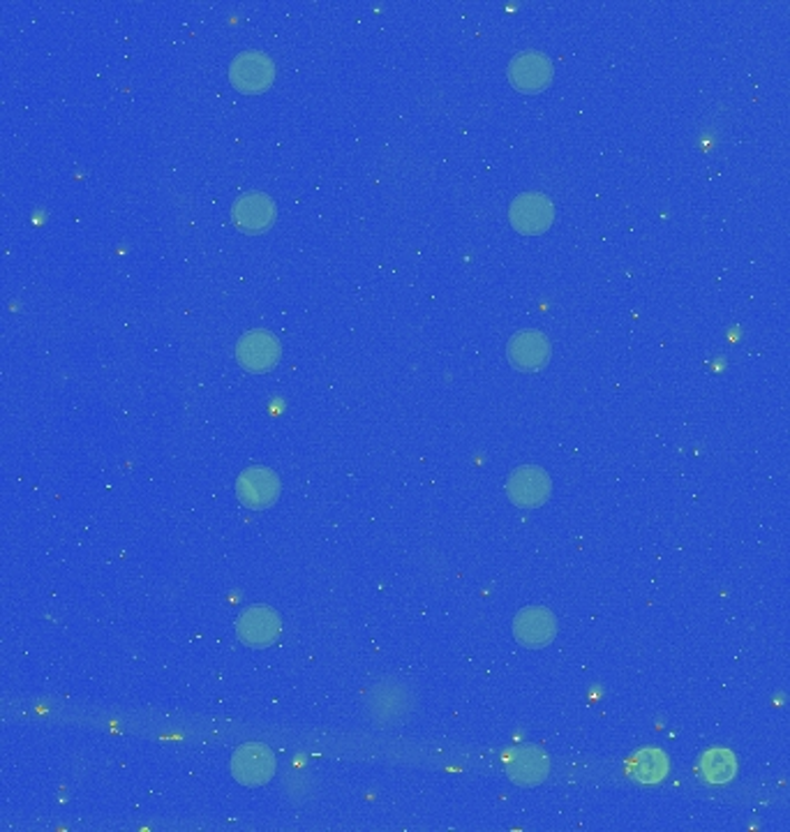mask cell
I'll return each mask as SVG.
<instances>
[{
	"instance_id": "obj_1",
	"label": "cell",
	"mask_w": 790,
	"mask_h": 832,
	"mask_svg": "<svg viewBox=\"0 0 790 832\" xmlns=\"http://www.w3.org/2000/svg\"><path fill=\"white\" fill-rule=\"evenodd\" d=\"M509 223L518 234H544L555 223V204L544 193H523L509 206Z\"/></svg>"
},
{
	"instance_id": "obj_2",
	"label": "cell",
	"mask_w": 790,
	"mask_h": 832,
	"mask_svg": "<svg viewBox=\"0 0 790 832\" xmlns=\"http://www.w3.org/2000/svg\"><path fill=\"white\" fill-rule=\"evenodd\" d=\"M230 81L241 92H262L275 81V63L264 51L247 49L234 56L230 66Z\"/></svg>"
},
{
	"instance_id": "obj_3",
	"label": "cell",
	"mask_w": 790,
	"mask_h": 832,
	"mask_svg": "<svg viewBox=\"0 0 790 832\" xmlns=\"http://www.w3.org/2000/svg\"><path fill=\"white\" fill-rule=\"evenodd\" d=\"M507 496L520 509H539L553 496V481L544 468L520 466L507 479Z\"/></svg>"
},
{
	"instance_id": "obj_4",
	"label": "cell",
	"mask_w": 790,
	"mask_h": 832,
	"mask_svg": "<svg viewBox=\"0 0 790 832\" xmlns=\"http://www.w3.org/2000/svg\"><path fill=\"white\" fill-rule=\"evenodd\" d=\"M507 75H509L511 86L518 88L520 92H539L553 84L555 66L546 53L529 49L511 58Z\"/></svg>"
},
{
	"instance_id": "obj_5",
	"label": "cell",
	"mask_w": 790,
	"mask_h": 832,
	"mask_svg": "<svg viewBox=\"0 0 790 832\" xmlns=\"http://www.w3.org/2000/svg\"><path fill=\"white\" fill-rule=\"evenodd\" d=\"M232 775L243 786H250V789L264 786L275 775V756L266 745H260V743L243 745L232 756Z\"/></svg>"
},
{
	"instance_id": "obj_6",
	"label": "cell",
	"mask_w": 790,
	"mask_h": 832,
	"mask_svg": "<svg viewBox=\"0 0 790 832\" xmlns=\"http://www.w3.org/2000/svg\"><path fill=\"white\" fill-rule=\"evenodd\" d=\"M236 496L243 507L252 511H264L280 498V479L269 468H247L236 481Z\"/></svg>"
},
{
	"instance_id": "obj_7",
	"label": "cell",
	"mask_w": 790,
	"mask_h": 832,
	"mask_svg": "<svg viewBox=\"0 0 790 832\" xmlns=\"http://www.w3.org/2000/svg\"><path fill=\"white\" fill-rule=\"evenodd\" d=\"M507 356L511 365L523 370V373H536V370L548 365L553 356V348L546 333L525 329L511 335V341L507 345Z\"/></svg>"
},
{
	"instance_id": "obj_8",
	"label": "cell",
	"mask_w": 790,
	"mask_h": 832,
	"mask_svg": "<svg viewBox=\"0 0 790 832\" xmlns=\"http://www.w3.org/2000/svg\"><path fill=\"white\" fill-rule=\"evenodd\" d=\"M236 359L250 373H269L280 361V341L271 331H250L241 335L236 345Z\"/></svg>"
},
{
	"instance_id": "obj_9",
	"label": "cell",
	"mask_w": 790,
	"mask_h": 832,
	"mask_svg": "<svg viewBox=\"0 0 790 832\" xmlns=\"http://www.w3.org/2000/svg\"><path fill=\"white\" fill-rule=\"evenodd\" d=\"M277 215V206L266 193H243L232 206V221L245 234L266 232Z\"/></svg>"
},
{
	"instance_id": "obj_10",
	"label": "cell",
	"mask_w": 790,
	"mask_h": 832,
	"mask_svg": "<svg viewBox=\"0 0 790 832\" xmlns=\"http://www.w3.org/2000/svg\"><path fill=\"white\" fill-rule=\"evenodd\" d=\"M514 636L525 647H546L557 636L555 615L544 606H529L516 615Z\"/></svg>"
},
{
	"instance_id": "obj_11",
	"label": "cell",
	"mask_w": 790,
	"mask_h": 832,
	"mask_svg": "<svg viewBox=\"0 0 790 832\" xmlns=\"http://www.w3.org/2000/svg\"><path fill=\"white\" fill-rule=\"evenodd\" d=\"M280 629H282L280 615L269 606H252L241 615V620H238V636L245 645H252V647H266L275 643V638L280 636Z\"/></svg>"
},
{
	"instance_id": "obj_12",
	"label": "cell",
	"mask_w": 790,
	"mask_h": 832,
	"mask_svg": "<svg viewBox=\"0 0 790 832\" xmlns=\"http://www.w3.org/2000/svg\"><path fill=\"white\" fill-rule=\"evenodd\" d=\"M507 775L518 786H536L550 775V758L539 747H523L507 763Z\"/></svg>"
},
{
	"instance_id": "obj_13",
	"label": "cell",
	"mask_w": 790,
	"mask_h": 832,
	"mask_svg": "<svg viewBox=\"0 0 790 832\" xmlns=\"http://www.w3.org/2000/svg\"><path fill=\"white\" fill-rule=\"evenodd\" d=\"M701 775L712 786H723L738 775V758L731 750L714 747L701 758Z\"/></svg>"
},
{
	"instance_id": "obj_14",
	"label": "cell",
	"mask_w": 790,
	"mask_h": 832,
	"mask_svg": "<svg viewBox=\"0 0 790 832\" xmlns=\"http://www.w3.org/2000/svg\"><path fill=\"white\" fill-rule=\"evenodd\" d=\"M631 773L641 784H659L669 775V758L656 747H645L631 763Z\"/></svg>"
}]
</instances>
